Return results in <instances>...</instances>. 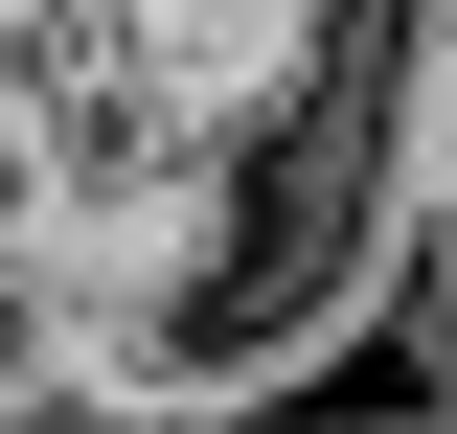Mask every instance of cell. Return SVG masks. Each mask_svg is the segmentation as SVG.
<instances>
[{
  "instance_id": "obj_1",
  "label": "cell",
  "mask_w": 457,
  "mask_h": 434,
  "mask_svg": "<svg viewBox=\"0 0 457 434\" xmlns=\"http://www.w3.org/2000/svg\"><path fill=\"white\" fill-rule=\"evenodd\" d=\"M92 321H114V252H0V434L92 388Z\"/></svg>"
}]
</instances>
